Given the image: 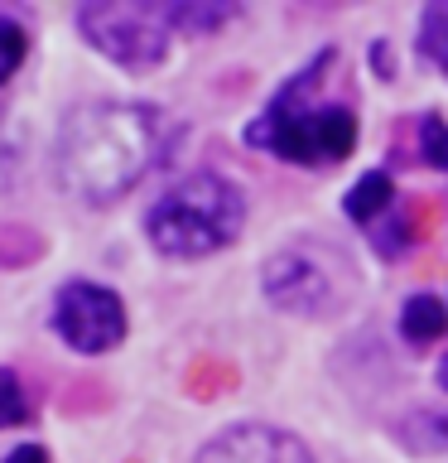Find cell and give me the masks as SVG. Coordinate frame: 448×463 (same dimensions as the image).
I'll return each instance as SVG.
<instances>
[{"label":"cell","mask_w":448,"mask_h":463,"mask_svg":"<svg viewBox=\"0 0 448 463\" xmlns=\"http://www.w3.org/2000/svg\"><path fill=\"white\" fill-rule=\"evenodd\" d=\"M400 333L410 343H434L448 333V309L434 295H410L400 309Z\"/></svg>","instance_id":"obj_8"},{"label":"cell","mask_w":448,"mask_h":463,"mask_svg":"<svg viewBox=\"0 0 448 463\" xmlns=\"http://www.w3.org/2000/svg\"><path fill=\"white\" fill-rule=\"evenodd\" d=\"M419 150L434 169H448V121L443 116H425L419 121Z\"/></svg>","instance_id":"obj_15"},{"label":"cell","mask_w":448,"mask_h":463,"mask_svg":"<svg viewBox=\"0 0 448 463\" xmlns=\"http://www.w3.org/2000/svg\"><path fill=\"white\" fill-rule=\"evenodd\" d=\"M419 49H425V58L448 78V0H434V5L419 14Z\"/></svg>","instance_id":"obj_11"},{"label":"cell","mask_w":448,"mask_h":463,"mask_svg":"<svg viewBox=\"0 0 448 463\" xmlns=\"http://www.w3.org/2000/svg\"><path fill=\"white\" fill-rule=\"evenodd\" d=\"M5 463H49V449H39V444H20V449H10Z\"/></svg>","instance_id":"obj_16"},{"label":"cell","mask_w":448,"mask_h":463,"mask_svg":"<svg viewBox=\"0 0 448 463\" xmlns=\"http://www.w3.org/2000/svg\"><path fill=\"white\" fill-rule=\"evenodd\" d=\"M332 53L313 58L303 72H294L280 92L270 97V107L246 126V140L270 150L275 159L289 165H338L342 155H352L357 145V116L342 101H313V87L323 82V68Z\"/></svg>","instance_id":"obj_2"},{"label":"cell","mask_w":448,"mask_h":463,"mask_svg":"<svg viewBox=\"0 0 448 463\" xmlns=\"http://www.w3.org/2000/svg\"><path fill=\"white\" fill-rule=\"evenodd\" d=\"M246 222L241 188L222 174H188L169 194H159L145 213V237L169 260H198L231 246Z\"/></svg>","instance_id":"obj_3"},{"label":"cell","mask_w":448,"mask_h":463,"mask_svg":"<svg viewBox=\"0 0 448 463\" xmlns=\"http://www.w3.org/2000/svg\"><path fill=\"white\" fill-rule=\"evenodd\" d=\"M400 444L415 454H439L448 449V411H419L400 425Z\"/></svg>","instance_id":"obj_10"},{"label":"cell","mask_w":448,"mask_h":463,"mask_svg":"<svg viewBox=\"0 0 448 463\" xmlns=\"http://www.w3.org/2000/svg\"><path fill=\"white\" fill-rule=\"evenodd\" d=\"M53 333L72 353H111L126 338V304L116 289L92 285V280H68L53 295Z\"/></svg>","instance_id":"obj_5"},{"label":"cell","mask_w":448,"mask_h":463,"mask_svg":"<svg viewBox=\"0 0 448 463\" xmlns=\"http://www.w3.org/2000/svg\"><path fill=\"white\" fill-rule=\"evenodd\" d=\"M24 53H29V29L10 14H0V82H10L20 72Z\"/></svg>","instance_id":"obj_12"},{"label":"cell","mask_w":448,"mask_h":463,"mask_svg":"<svg viewBox=\"0 0 448 463\" xmlns=\"http://www.w3.org/2000/svg\"><path fill=\"white\" fill-rule=\"evenodd\" d=\"M78 29L97 53H107L121 68H154L164 63L173 20L169 5H130V0H92L78 10Z\"/></svg>","instance_id":"obj_4"},{"label":"cell","mask_w":448,"mask_h":463,"mask_svg":"<svg viewBox=\"0 0 448 463\" xmlns=\"http://www.w3.org/2000/svg\"><path fill=\"white\" fill-rule=\"evenodd\" d=\"M169 145L164 116L145 101H82L63 116L53 140V174L78 203H116L130 194Z\"/></svg>","instance_id":"obj_1"},{"label":"cell","mask_w":448,"mask_h":463,"mask_svg":"<svg viewBox=\"0 0 448 463\" xmlns=\"http://www.w3.org/2000/svg\"><path fill=\"white\" fill-rule=\"evenodd\" d=\"M390 198H396V184H390V174L371 169V174H361V179L352 184V194L342 198V208H347V217H357V222H371L376 213L390 208Z\"/></svg>","instance_id":"obj_9"},{"label":"cell","mask_w":448,"mask_h":463,"mask_svg":"<svg viewBox=\"0 0 448 463\" xmlns=\"http://www.w3.org/2000/svg\"><path fill=\"white\" fill-rule=\"evenodd\" d=\"M439 386L448 391V353H443V362H439Z\"/></svg>","instance_id":"obj_18"},{"label":"cell","mask_w":448,"mask_h":463,"mask_svg":"<svg viewBox=\"0 0 448 463\" xmlns=\"http://www.w3.org/2000/svg\"><path fill=\"white\" fill-rule=\"evenodd\" d=\"M231 14V5H169L173 29H188V34H208Z\"/></svg>","instance_id":"obj_13"},{"label":"cell","mask_w":448,"mask_h":463,"mask_svg":"<svg viewBox=\"0 0 448 463\" xmlns=\"http://www.w3.org/2000/svg\"><path fill=\"white\" fill-rule=\"evenodd\" d=\"M198 463H313V454L303 449L289 430L275 425H231L212 444H202Z\"/></svg>","instance_id":"obj_6"},{"label":"cell","mask_w":448,"mask_h":463,"mask_svg":"<svg viewBox=\"0 0 448 463\" xmlns=\"http://www.w3.org/2000/svg\"><path fill=\"white\" fill-rule=\"evenodd\" d=\"M266 295H270V304H280L289 314H323L332 304L323 266L299 251H280L266 266Z\"/></svg>","instance_id":"obj_7"},{"label":"cell","mask_w":448,"mask_h":463,"mask_svg":"<svg viewBox=\"0 0 448 463\" xmlns=\"http://www.w3.org/2000/svg\"><path fill=\"white\" fill-rule=\"evenodd\" d=\"M29 420V401H24V386H20V376L0 367V430H10V425H24Z\"/></svg>","instance_id":"obj_14"},{"label":"cell","mask_w":448,"mask_h":463,"mask_svg":"<svg viewBox=\"0 0 448 463\" xmlns=\"http://www.w3.org/2000/svg\"><path fill=\"white\" fill-rule=\"evenodd\" d=\"M0 130H5V111H0ZM0 159H5V165L14 159V155H10V140H5V136H0Z\"/></svg>","instance_id":"obj_17"}]
</instances>
